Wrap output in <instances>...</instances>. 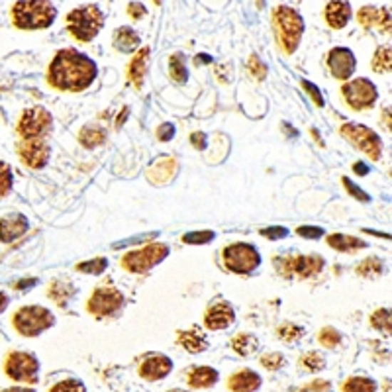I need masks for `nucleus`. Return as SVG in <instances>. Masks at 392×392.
Returning <instances> with one entry per match:
<instances>
[{"label":"nucleus","mask_w":392,"mask_h":392,"mask_svg":"<svg viewBox=\"0 0 392 392\" xmlns=\"http://www.w3.org/2000/svg\"><path fill=\"white\" fill-rule=\"evenodd\" d=\"M169 392H188V391H180V388H172V391H169Z\"/></svg>","instance_id":"052dcab7"},{"label":"nucleus","mask_w":392,"mask_h":392,"mask_svg":"<svg viewBox=\"0 0 392 392\" xmlns=\"http://www.w3.org/2000/svg\"><path fill=\"white\" fill-rule=\"evenodd\" d=\"M4 373L16 383L36 384L39 378V361L26 351L10 353L4 361Z\"/></svg>","instance_id":"6e6552de"},{"label":"nucleus","mask_w":392,"mask_h":392,"mask_svg":"<svg viewBox=\"0 0 392 392\" xmlns=\"http://www.w3.org/2000/svg\"><path fill=\"white\" fill-rule=\"evenodd\" d=\"M302 334H304V329L300 328V326H294V324H284V326L279 328V336H281L282 341H287V344L300 339Z\"/></svg>","instance_id":"ea45409f"},{"label":"nucleus","mask_w":392,"mask_h":392,"mask_svg":"<svg viewBox=\"0 0 392 392\" xmlns=\"http://www.w3.org/2000/svg\"><path fill=\"white\" fill-rule=\"evenodd\" d=\"M0 392H36L33 388H26V386H10V388H4Z\"/></svg>","instance_id":"6e6d98bb"},{"label":"nucleus","mask_w":392,"mask_h":392,"mask_svg":"<svg viewBox=\"0 0 392 392\" xmlns=\"http://www.w3.org/2000/svg\"><path fill=\"white\" fill-rule=\"evenodd\" d=\"M6 306H8V296L4 294V292H0V312H2Z\"/></svg>","instance_id":"bf43d9fd"},{"label":"nucleus","mask_w":392,"mask_h":392,"mask_svg":"<svg viewBox=\"0 0 392 392\" xmlns=\"http://www.w3.org/2000/svg\"><path fill=\"white\" fill-rule=\"evenodd\" d=\"M261 365L269 368V371H277V368H281L284 365V357H282L281 353H265L261 357Z\"/></svg>","instance_id":"79ce46f5"},{"label":"nucleus","mask_w":392,"mask_h":392,"mask_svg":"<svg viewBox=\"0 0 392 392\" xmlns=\"http://www.w3.org/2000/svg\"><path fill=\"white\" fill-rule=\"evenodd\" d=\"M28 232V220L22 214H10L0 218V242L12 243Z\"/></svg>","instance_id":"a211bd4d"},{"label":"nucleus","mask_w":392,"mask_h":392,"mask_svg":"<svg viewBox=\"0 0 392 392\" xmlns=\"http://www.w3.org/2000/svg\"><path fill=\"white\" fill-rule=\"evenodd\" d=\"M49 145L43 140H24L18 145V155L30 169H41L49 161Z\"/></svg>","instance_id":"4468645a"},{"label":"nucleus","mask_w":392,"mask_h":392,"mask_svg":"<svg viewBox=\"0 0 392 392\" xmlns=\"http://www.w3.org/2000/svg\"><path fill=\"white\" fill-rule=\"evenodd\" d=\"M169 71H171V77L175 83H180V85H185L188 78L187 73V65H185V57L180 53H175L171 57V61H169Z\"/></svg>","instance_id":"7c9ffc66"},{"label":"nucleus","mask_w":392,"mask_h":392,"mask_svg":"<svg viewBox=\"0 0 392 392\" xmlns=\"http://www.w3.org/2000/svg\"><path fill=\"white\" fill-rule=\"evenodd\" d=\"M57 10L49 0H20L12 8V20L20 30H43L53 24Z\"/></svg>","instance_id":"f03ea898"},{"label":"nucleus","mask_w":392,"mask_h":392,"mask_svg":"<svg viewBox=\"0 0 392 392\" xmlns=\"http://www.w3.org/2000/svg\"><path fill=\"white\" fill-rule=\"evenodd\" d=\"M247 69L251 71V75L255 78H259V81H263L267 75V67L265 63L259 59L257 55H251L249 57V63H247Z\"/></svg>","instance_id":"37998d69"},{"label":"nucleus","mask_w":392,"mask_h":392,"mask_svg":"<svg viewBox=\"0 0 392 392\" xmlns=\"http://www.w3.org/2000/svg\"><path fill=\"white\" fill-rule=\"evenodd\" d=\"M329 391V383L328 381H314L306 386L302 392H328Z\"/></svg>","instance_id":"603ef678"},{"label":"nucleus","mask_w":392,"mask_h":392,"mask_svg":"<svg viewBox=\"0 0 392 392\" xmlns=\"http://www.w3.org/2000/svg\"><path fill=\"white\" fill-rule=\"evenodd\" d=\"M392 67V57H391V47H378L373 59V69L376 73H388Z\"/></svg>","instance_id":"473e14b6"},{"label":"nucleus","mask_w":392,"mask_h":392,"mask_svg":"<svg viewBox=\"0 0 392 392\" xmlns=\"http://www.w3.org/2000/svg\"><path fill=\"white\" fill-rule=\"evenodd\" d=\"M341 135L347 141H351L353 145L361 149L363 153H367L373 161L381 159V155H383V141L373 130H368L367 125L344 124L341 125Z\"/></svg>","instance_id":"9d476101"},{"label":"nucleus","mask_w":392,"mask_h":392,"mask_svg":"<svg viewBox=\"0 0 392 392\" xmlns=\"http://www.w3.org/2000/svg\"><path fill=\"white\" fill-rule=\"evenodd\" d=\"M16 331L24 337H36L55 324V316L43 306H24L12 316Z\"/></svg>","instance_id":"39448f33"},{"label":"nucleus","mask_w":392,"mask_h":392,"mask_svg":"<svg viewBox=\"0 0 392 392\" xmlns=\"http://www.w3.org/2000/svg\"><path fill=\"white\" fill-rule=\"evenodd\" d=\"M300 367L306 368V371H310V373H316V371H320V368L326 367V359H324L321 353L308 351L306 355L300 357Z\"/></svg>","instance_id":"72a5a7b5"},{"label":"nucleus","mask_w":392,"mask_h":392,"mask_svg":"<svg viewBox=\"0 0 392 392\" xmlns=\"http://www.w3.org/2000/svg\"><path fill=\"white\" fill-rule=\"evenodd\" d=\"M232 349H234L237 355H243V357H249L259 349L257 337L251 336V334H237V336L232 339Z\"/></svg>","instance_id":"cd10ccee"},{"label":"nucleus","mask_w":392,"mask_h":392,"mask_svg":"<svg viewBox=\"0 0 392 392\" xmlns=\"http://www.w3.org/2000/svg\"><path fill=\"white\" fill-rule=\"evenodd\" d=\"M383 263H381L378 259L371 257L365 259V261L357 267V273H359L361 277H378V274L383 273Z\"/></svg>","instance_id":"c9c22d12"},{"label":"nucleus","mask_w":392,"mask_h":392,"mask_svg":"<svg viewBox=\"0 0 392 392\" xmlns=\"http://www.w3.org/2000/svg\"><path fill=\"white\" fill-rule=\"evenodd\" d=\"M49 392H86L85 384L77 381V378H67V381H61V383L53 384Z\"/></svg>","instance_id":"58836bf2"},{"label":"nucleus","mask_w":392,"mask_h":392,"mask_svg":"<svg viewBox=\"0 0 392 392\" xmlns=\"http://www.w3.org/2000/svg\"><path fill=\"white\" fill-rule=\"evenodd\" d=\"M185 243H192V245H200V243H208L210 239H214V234L212 232H192V234H187L185 237Z\"/></svg>","instance_id":"c03bdc74"},{"label":"nucleus","mask_w":392,"mask_h":392,"mask_svg":"<svg viewBox=\"0 0 392 392\" xmlns=\"http://www.w3.org/2000/svg\"><path fill=\"white\" fill-rule=\"evenodd\" d=\"M273 24L279 43L287 53H294L304 33V20L294 8L279 6L273 12Z\"/></svg>","instance_id":"7ed1b4c3"},{"label":"nucleus","mask_w":392,"mask_h":392,"mask_svg":"<svg viewBox=\"0 0 392 392\" xmlns=\"http://www.w3.org/2000/svg\"><path fill=\"white\" fill-rule=\"evenodd\" d=\"M36 284V281L33 279H30V281H22L16 284V289H28V287H33Z\"/></svg>","instance_id":"4d7b16f0"},{"label":"nucleus","mask_w":392,"mask_h":392,"mask_svg":"<svg viewBox=\"0 0 392 392\" xmlns=\"http://www.w3.org/2000/svg\"><path fill=\"white\" fill-rule=\"evenodd\" d=\"M371 326L378 331H383L386 336H391V310L388 308H378L376 312H373L371 316Z\"/></svg>","instance_id":"2f4dec72"},{"label":"nucleus","mask_w":392,"mask_h":392,"mask_svg":"<svg viewBox=\"0 0 392 392\" xmlns=\"http://www.w3.org/2000/svg\"><path fill=\"white\" fill-rule=\"evenodd\" d=\"M355 55L347 47H336L328 55V67L331 69V75L339 81H347L355 71Z\"/></svg>","instance_id":"2eb2a0df"},{"label":"nucleus","mask_w":392,"mask_h":392,"mask_svg":"<svg viewBox=\"0 0 392 392\" xmlns=\"http://www.w3.org/2000/svg\"><path fill=\"white\" fill-rule=\"evenodd\" d=\"M104 140H106V132L100 130V128H96V125H86V128L81 130V135H78V141L86 149L98 148L100 143H104Z\"/></svg>","instance_id":"c85d7f7f"},{"label":"nucleus","mask_w":392,"mask_h":392,"mask_svg":"<svg viewBox=\"0 0 392 392\" xmlns=\"http://www.w3.org/2000/svg\"><path fill=\"white\" fill-rule=\"evenodd\" d=\"M148 59H149V47H143L138 53L133 55L132 63H130V81H132L135 88L143 86V77H145V69H148Z\"/></svg>","instance_id":"b1692460"},{"label":"nucleus","mask_w":392,"mask_h":392,"mask_svg":"<svg viewBox=\"0 0 392 392\" xmlns=\"http://www.w3.org/2000/svg\"><path fill=\"white\" fill-rule=\"evenodd\" d=\"M344 392H375L376 391V383L373 378L368 376H351L347 378L341 386Z\"/></svg>","instance_id":"c756f323"},{"label":"nucleus","mask_w":392,"mask_h":392,"mask_svg":"<svg viewBox=\"0 0 392 392\" xmlns=\"http://www.w3.org/2000/svg\"><path fill=\"white\" fill-rule=\"evenodd\" d=\"M324 259L318 255H296V257H279L277 261V269L281 271L284 277L290 274H298L300 279H308L318 274L324 269Z\"/></svg>","instance_id":"ddd939ff"},{"label":"nucleus","mask_w":392,"mask_h":392,"mask_svg":"<svg viewBox=\"0 0 392 392\" xmlns=\"http://www.w3.org/2000/svg\"><path fill=\"white\" fill-rule=\"evenodd\" d=\"M190 141H192V145H196V149H204V148H206V135H204L202 132L192 133V138H190Z\"/></svg>","instance_id":"864d4df0"},{"label":"nucleus","mask_w":392,"mask_h":392,"mask_svg":"<svg viewBox=\"0 0 392 392\" xmlns=\"http://www.w3.org/2000/svg\"><path fill=\"white\" fill-rule=\"evenodd\" d=\"M328 245L331 249L345 251V253H351V251H359L363 249V247H367V243L363 242V239H359V237L344 234L328 235Z\"/></svg>","instance_id":"bb28decb"},{"label":"nucleus","mask_w":392,"mask_h":392,"mask_svg":"<svg viewBox=\"0 0 392 392\" xmlns=\"http://www.w3.org/2000/svg\"><path fill=\"white\" fill-rule=\"evenodd\" d=\"M298 235L308 237V239H318V237L324 235V229L318 226H300L298 227Z\"/></svg>","instance_id":"49530a36"},{"label":"nucleus","mask_w":392,"mask_h":392,"mask_svg":"<svg viewBox=\"0 0 392 392\" xmlns=\"http://www.w3.org/2000/svg\"><path fill=\"white\" fill-rule=\"evenodd\" d=\"M261 386V376L255 371L243 368L227 378V388L232 392H255Z\"/></svg>","instance_id":"aec40b11"},{"label":"nucleus","mask_w":392,"mask_h":392,"mask_svg":"<svg viewBox=\"0 0 392 392\" xmlns=\"http://www.w3.org/2000/svg\"><path fill=\"white\" fill-rule=\"evenodd\" d=\"M261 234L265 235V237H269V239H281V237H284V235L289 234V232H287L284 227L277 226V227H265Z\"/></svg>","instance_id":"3c124183"},{"label":"nucleus","mask_w":392,"mask_h":392,"mask_svg":"<svg viewBox=\"0 0 392 392\" xmlns=\"http://www.w3.org/2000/svg\"><path fill=\"white\" fill-rule=\"evenodd\" d=\"M172 135H175V125L172 124L159 125V130H157V138H159V140L169 141L172 140Z\"/></svg>","instance_id":"8fccbe9b"},{"label":"nucleus","mask_w":392,"mask_h":392,"mask_svg":"<svg viewBox=\"0 0 392 392\" xmlns=\"http://www.w3.org/2000/svg\"><path fill=\"white\" fill-rule=\"evenodd\" d=\"M235 320V312L227 302H220V304L210 306L206 314H204V326L212 331H220L232 326Z\"/></svg>","instance_id":"dca6fc26"},{"label":"nucleus","mask_w":392,"mask_h":392,"mask_svg":"<svg viewBox=\"0 0 392 392\" xmlns=\"http://www.w3.org/2000/svg\"><path fill=\"white\" fill-rule=\"evenodd\" d=\"M302 86H304V91L310 93V96L314 98V104H316V106H324V96H321V93L318 91V86L314 85V83H310V81H302Z\"/></svg>","instance_id":"de8ad7c7"},{"label":"nucleus","mask_w":392,"mask_h":392,"mask_svg":"<svg viewBox=\"0 0 392 392\" xmlns=\"http://www.w3.org/2000/svg\"><path fill=\"white\" fill-rule=\"evenodd\" d=\"M140 46V36L132 30V28H118L114 31V47H116L118 51H122V53H133L135 49Z\"/></svg>","instance_id":"393cba45"},{"label":"nucleus","mask_w":392,"mask_h":392,"mask_svg":"<svg viewBox=\"0 0 392 392\" xmlns=\"http://www.w3.org/2000/svg\"><path fill=\"white\" fill-rule=\"evenodd\" d=\"M353 171L357 172V175H361V177H363V175H367L368 172V165H365V163H355L353 165Z\"/></svg>","instance_id":"5fc2aeb1"},{"label":"nucleus","mask_w":392,"mask_h":392,"mask_svg":"<svg viewBox=\"0 0 392 392\" xmlns=\"http://www.w3.org/2000/svg\"><path fill=\"white\" fill-rule=\"evenodd\" d=\"M128 112H130V110H128V108L122 110V114H120V120H116V128H120V125L124 124L125 116H128Z\"/></svg>","instance_id":"13d9d810"},{"label":"nucleus","mask_w":392,"mask_h":392,"mask_svg":"<svg viewBox=\"0 0 392 392\" xmlns=\"http://www.w3.org/2000/svg\"><path fill=\"white\" fill-rule=\"evenodd\" d=\"M357 20L363 28H373L378 26L383 31H391V12L386 8L376 6H363L357 12Z\"/></svg>","instance_id":"6ab92c4d"},{"label":"nucleus","mask_w":392,"mask_h":392,"mask_svg":"<svg viewBox=\"0 0 392 392\" xmlns=\"http://www.w3.org/2000/svg\"><path fill=\"white\" fill-rule=\"evenodd\" d=\"M53 128V116L43 106L28 108L18 122V133L24 140H41Z\"/></svg>","instance_id":"1a4fd4ad"},{"label":"nucleus","mask_w":392,"mask_h":392,"mask_svg":"<svg viewBox=\"0 0 392 392\" xmlns=\"http://www.w3.org/2000/svg\"><path fill=\"white\" fill-rule=\"evenodd\" d=\"M106 267H108V261H106V259L96 257V259H91V261H86V263H78L77 271H81V273H88V274H100Z\"/></svg>","instance_id":"e433bc0d"},{"label":"nucleus","mask_w":392,"mask_h":392,"mask_svg":"<svg viewBox=\"0 0 392 392\" xmlns=\"http://www.w3.org/2000/svg\"><path fill=\"white\" fill-rule=\"evenodd\" d=\"M344 185H345V188H347V192H349V195H353L355 196V198H357V200H361V202H368V200H371V196L367 195V192H365V190H361L359 187H357V185H353L351 180L347 179V177H344Z\"/></svg>","instance_id":"a18cd8bd"},{"label":"nucleus","mask_w":392,"mask_h":392,"mask_svg":"<svg viewBox=\"0 0 392 392\" xmlns=\"http://www.w3.org/2000/svg\"><path fill=\"white\" fill-rule=\"evenodd\" d=\"M172 361L165 355H151L140 365V375L141 378H145L149 383H155L161 381L165 376L171 373Z\"/></svg>","instance_id":"f3484780"},{"label":"nucleus","mask_w":392,"mask_h":392,"mask_svg":"<svg viewBox=\"0 0 392 392\" xmlns=\"http://www.w3.org/2000/svg\"><path fill=\"white\" fill-rule=\"evenodd\" d=\"M341 94H344L345 102L353 110L373 108V104L376 102V96H378L375 85L368 78H355V81L345 83L341 86Z\"/></svg>","instance_id":"f8f14e48"},{"label":"nucleus","mask_w":392,"mask_h":392,"mask_svg":"<svg viewBox=\"0 0 392 392\" xmlns=\"http://www.w3.org/2000/svg\"><path fill=\"white\" fill-rule=\"evenodd\" d=\"M67 24H69V31L78 41H91L102 30L104 14L96 4H86V6H78L69 12Z\"/></svg>","instance_id":"20e7f679"},{"label":"nucleus","mask_w":392,"mask_h":392,"mask_svg":"<svg viewBox=\"0 0 392 392\" xmlns=\"http://www.w3.org/2000/svg\"><path fill=\"white\" fill-rule=\"evenodd\" d=\"M128 14L132 16L133 20H140V18H143V16L148 14V10H145V6H143L141 2H132V4L128 6Z\"/></svg>","instance_id":"09e8293b"},{"label":"nucleus","mask_w":392,"mask_h":392,"mask_svg":"<svg viewBox=\"0 0 392 392\" xmlns=\"http://www.w3.org/2000/svg\"><path fill=\"white\" fill-rule=\"evenodd\" d=\"M12 188V171L4 161H0V196H6Z\"/></svg>","instance_id":"a19ab883"},{"label":"nucleus","mask_w":392,"mask_h":392,"mask_svg":"<svg viewBox=\"0 0 392 392\" xmlns=\"http://www.w3.org/2000/svg\"><path fill=\"white\" fill-rule=\"evenodd\" d=\"M96 78V65L77 49H61L49 65L47 81L59 91L81 93Z\"/></svg>","instance_id":"f257e3e1"},{"label":"nucleus","mask_w":392,"mask_h":392,"mask_svg":"<svg viewBox=\"0 0 392 392\" xmlns=\"http://www.w3.org/2000/svg\"><path fill=\"white\" fill-rule=\"evenodd\" d=\"M224 265L232 273L249 274L261 265V255L249 243H234L224 249Z\"/></svg>","instance_id":"423d86ee"},{"label":"nucleus","mask_w":392,"mask_h":392,"mask_svg":"<svg viewBox=\"0 0 392 392\" xmlns=\"http://www.w3.org/2000/svg\"><path fill=\"white\" fill-rule=\"evenodd\" d=\"M73 294V287L67 284V282H51V287H49V296L53 298L55 302H59V304H65L67 302V298Z\"/></svg>","instance_id":"f704fd0d"},{"label":"nucleus","mask_w":392,"mask_h":392,"mask_svg":"<svg viewBox=\"0 0 392 392\" xmlns=\"http://www.w3.org/2000/svg\"><path fill=\"white\" fill-rule=\"evenodd\" d=\"M177 175V161L172 157H163V159H157L155 163L151 165V169H148V179L153 185H163L169 182Z\"/></svg>","instance_id":"4be33fe9"},{"label":"nucleus","mask_w":392,"mask_h":392,"mask_svg":"<svg viewBox=\"0 0 392 392\" xmlns=\"http://www.w3.org/2000/svg\"><path fill=\"white\" fill-rule=\"evenodd\" d=\"M153 2H155V4H161V0H153Z\"/></svg>","instance_id":"680f3d73"},{"label":"nucleus","mask_w":392,"mask_h":392,"mask_svg":"<svg viewBox=\"0 0 392 392\" xmlns=\"http://www.w3.org/2000/svg\"><path fill=\"white\" fill-rule=\"evenodd\" d=\"M179 344L187 349L188 353H202L208 347L206 336L198 328L185 329L179 334Z\"/></svg>","instance_id":"a878e982"},{"label":"nucleus","mask_w":392,"mask_h":392,"mask_svg":"<svg viewBox=\"0 0 392 392\" xmlns=\"http://www.w3.org/2000/svg\"><path fill=\"white\" fill-rule=\"evenodd\" d=\"M318 339H320V344L324 345V347L334 349V347H336V345H339V341H341V336H339V331H337V329L324 328V329H320Z\"/></svg>","instance_id":"4c0bfd02"},{"label":"nucleus","mask_w":392,"mask_h":392,"mask_svg":"<svg viewBox=\"0 0 392 392\" xmlns=\"http://www.w3.org/2000/svg\"><path fill=\"white\" fill-rule=\"evenodd\" d=\"M122 304H124V294L114 287L104 284L91 294L88 302H86V310L96 318H106V316L116 314L122 308Z\"/></svg>","instance_id":"9b49d317"},{"label":"nucleus","mask_w":392,"mask_h":392,"mask_svg":"<svg viewBox=\"0 0 392 392\" xmlns=\"http://www.w3.org/2000/svg\"><path fill=\"white\" fill-rule=\"evenodd\" d=\"M218 371L212 367H190L187 373V383L192 388H210L218 383Z\"/></svg>","instance_id":"5701e85b"},{"label":"nucleus","mask_w":392,"mask_h":392,"mask_svg":"<svg viewBox=\"0 0 392 392\" xmlns=\"http://www.w3.org/2000/svg\"><path fill=\"white\" fill-rule=\"evenodd\" d=\"M349 20H351V4L347 0H331L326 6V22L331 28L341 30Z\"/></svg>","instance_id":"412c9836"},{"label":"nucleus","mask_w":392,"mask_h":392,"mask_svg":"<svg viewBox=\"0 0 392 392\" xmlns=\"http://www.w3.org/2000/svg\"><path fill=\"white\" fill-rule=\"evenodd\" d=\"M167 255H169V245H165V243H151V245H145V247H141L138 251H130L122 259V265L130 273H148L149 269L159 265Z\"/></svg>","instance_id":"0eeeda50"}]
</instances>
